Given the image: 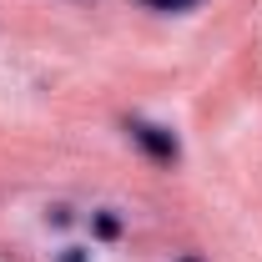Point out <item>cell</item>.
<instances>
[{"instance_id":"6da1fadb","label":"cell","mask_w":262,"mask_h":262,"mask_svg":"<svg viewBox=\"0 0 262 262\" xmlns=\"http://www.w3.org/2000/svg\"><path fill=\"white\" fill-rule=\"evenodd\" d=\"M131 141H136V146H141V151H146V157H151V162H177V157H182V146H177V136H171V131L166 126H151V121H131Z\"/></svg>"},{"instance_id":"7a4b0ae2","label":"cell","mask_w":262,"mask_h":262,"mask_svg":"<svg viewBox=\"0 0 262 262\" xmlns=\"http://www.w3.org/2000/svg\"><path fill=\"white\" fill-rule=\"evenodd\" d=\"M91 232H96L101 242H111V237H121V217L116 212H96L91 217Z\"/></svg>"},{"instance_id":"3957f363","label":"cell","mask_w":262,"mask_h":262,"mask_svg":"<svg viewBox=\"0 0 262 262\" xmlns=\"http://www.w3.org/2000/svg\"><path fill=\"white\" fill-rule=\"evenodd\" d=\"M141 5H157V10H192L196 0H141Z\"/></svg>"},{"instance_id":"277c9868","label":"cell","mask_w":262,"mask_h":262,"mask_svg":"<svg viewBox=\"0 0 262 262\" xmlns=\"http://www.w3.org/2000/svg\"><path fill=\"white\" fill-rule=\"evenodd\" d=\"M56 262H91V252H86V247H66Z\"/></svg>"},{"instance_id":"5b68a950","label":"cell","mask_w":262,"mask_h":262,"mask_svg":"<svg viewBox=\"0 0 262 262\" xmlns=\"http://www.w3.org/2000/svg\"><path fill=\"white\" fill-rule=\"evenodd\" d=\"M187 262H196V257H187Z\"/></svg>"}]
</instances>
